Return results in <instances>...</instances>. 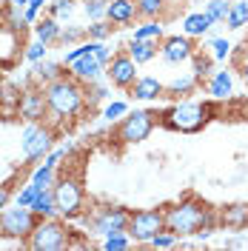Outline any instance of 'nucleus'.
<instances>
[{"mask_svg": "<svg viewBox=\"0 0 248 251\" xmlns=\"http://www.w3.org/2000/svg\"><path fill=\"white\" fill-rule=\"evenodd\" d=\"M29 208H31V211H34L40 220H43V217H54V214H57V205H54V194H51V188L40 191Z\"/></svg>", "mask_w": 248, "mask_h": 251, "instance_id": "obj_25", "label": "nucleus"}, {"mask_svg": "<svg viewBox=\"0 0 248 251\" xmlns=\"http://www.w3.org/2000/svg\"><path fill=\"white\" fill-rule=\"evenodd\" d=\"M177 243H180V237L171 234L169 228H163V231H157V234L149 240V249H174Z\"/></svg>", "mask_w": 248, "mask_h": 251, "instance_id": "obj_37", "label": "nucleus"}, {"mask_svg": "<svg viewBox=\"0 0 248 251\" xmlns=\"http://www.w3.org/2000/svg\"><path fill=\"white\" fill-rule=\"evenodd\" d=\"M106 94H109V89H106L103 83H97V80L86 83V97H89V106H92V103H97V100H103Z\"/></svg>", "mask_w": 248, "mask_h": 251, "instance_id": "obj_42", "label": "nucleus"}, {"mask_svg": "<svg viewBox=\"0 0 248 251\" xmlns=\"http://www.w3.org/2000/svg\"><path fill=\"white\" fill-rule=\"evenodd\" d=\"M166 228V214L163 208H140V211H131L128 217V234L137 246H149V240Z\"/></svg>", "mask_w": 248, "mask_h": 251, "instance_id": "obj_10", "label": "nucleus"}, {"mask_svg": "<svg viewBox=\"0 0 248 251\" xmlns=\"http://www.w3.org/2000/svg\"><path fill=\"white\" fill-rule=\"evenodd\" d=\"M40 191H46V188L40 186V183H34V180H29L26 186L17 191V205H31V203H34V197H37Z\"/></svg>", "mask_w": 248, "mask_h": 251, "instance_id": "obj_38", "label": "nucleus"}, {"mask_svg": "<svg viewBox=\"0 0 248 251\" xmlns=\"http://www.w3.org/2000/svg\"><path fill=\"white\" fill-rule=\"evenodd\" d=\"M74 3L77 0H51L49 3V15L54 17V20H66V17H72V12H74Z\"/></svg>", "mask_w": 248, "mask_h": 251, "instance_id": "obj_36", "label": "nucleus"}, {"mask_svg": "<svg viewBox=\"0 0 248 251\" xmlns=\"http://www.w3.org/2000/svg\"><path fill=\"white\" fill-rule=\"evenodd\" d=\"M54 177H57V169H51V166H46V163H40V166H34V169H31V177H29V180L40 183L43 188H51Z\"/></svg>", "mask_w": 248, "mask_h": 251, "instance_id": "obj_34", "label": "nucleus"}, {"mask_svg": "<svg viewBox=\"0 0 248 251\" xmlns=\"http://www.w3.org/2000/svg\"><path fill=\"white\" fill-rule=\"evenodd\" d=\"M43 6H49V0H29V6H26V20H29V23H34Z\"/></svg>", "mask_w": 248, "mask_h": 251, "instance_id": "obj_44", "label": "nucleus"}, {"mask_svg": "<svg viewBox=\"0 0 248 251\" xmlns=\"http://www.w3.org/2000/svg\"><path fill=\"white\" fill-rule=\"evenodd\" d=\"M125 51H128L140 66H146V63H151L157 54H160V43H154V40H134V37H131V43L125 46Z\"/></svg>", "mask_w": 248, "mask_h": 251, "instance_id": "obj_23", "label": "nucleus"}, {"mask_svg": "<svg viewBox=\"0 0 248 251\" xmlns=\"http://www.w3.org/2000/svg\"><path fill=\"white\" fill-rule=\"evenodd\" d=\"M60 20H54V17H40V20H34V37L37 40H43L46 46H51V43H60Z\"/></svg>", "mask_w": 248, "mask_h": 251, "instance_id": "obj_21", "label": "nucleus"}, {"mask_svg": "<svg viewBox=\"0 0 248 251\" xmlns=\"http://www.w3.org/2000/svg\"><path fill=\"white\" fill-rule=\"evenodd\" d=\"M169 9V0H137V12L143 20H160Z\"/></svg>", "mask_w": 248, "mask_h": 251, "instance_id": "obj_27", "label": "nucleus"}, {"mask_svg": "<svg viewBox=\"0 0 248 251\" xmlns=\"http://www.w3.org/2000/svg\"><path fill=\"white\" fill-rule=\"evenodd\" d=\"M43 94H46V109H49V123L63 126L77 120V114L89 106L86 97V83L72 75H60V77L43 83ZM92 109V106H89Z\"/></svg>", "mask_w": 248, "mask_h": 251, "instance_id": "obj_2", "label": "nucleus"}, {"mask_svg": "<svg viewBox=\"0 0 248 251\" xmlns=\"http://www.w3.org/2000/svg\"><path fill=\"white\" fill-rule=\"evenodd\" d=\"M46 54H49V46L43 43V40H37V37H34V43H29V46H26V51H23V57H26L29 63L46 60Z\"/></svg>", "mask_w": 248, "mask_h": 251, "instance_id": "obj_41", "label": "nucleus"}, {"mask_svg": "<svg viewBox=\"0 0 248 251\" xmlns=\"http://www.w3.org/2000/svg\"><path fill=\"white\" fill-rule=\"evenodd\" d=\"M17 114L26 120V123H34V120H46L49 109H46V94L43 89H23L20 92V100H17Z\"/></svg>", "mask_w": 248, "mask_h": 251, "instance_id": "obj_13", "label": "nucleus"}, {"mask_svg": "<svg viewBox=\"0 0 248 251\" xmlns=\"http://www.w3.org/2000/svg\"><path fill=\"white\" fill-rule=\"evenodd\" d=\"M131 246H134V240H131L128 231L109 234V237H103V243H100V249H103V251H128Z\"/></svg>", "mask_w": 248, "mask_h": 251, "instance_id": "obj_28", "label": "nucleus"}, {"mask_svg": "<svg viewBox=\"0 0 248 251\" xmlns=\"http://www.w3.org/2000/svg\"><path fill=\"white\" fill-rule=\"evenodd\" d=\"M197 54V49L191 43L188 34H169L160 40V57L169 63V66H183L191 63V57Z\"/></svg>", "mask_w": 248, "mask_h": 251, "instance_id": "obj_12", "label": "nucleus"}, {"mask_svg": "<svg viewBox=\"0 0 248 251\" xmlns=\"http://www.w3.org/2000/svg\"><path fill=\"white\" fill-rule=\"evenodd\" d=\"M205 15L211 17L214 23H225V17L231 12V0H205Z\"/></svg>", "mask_w": 248, "mask_h": 251, "instance_id": "obj_29", "label": "nucleus"}, {"mask_svg": "<svg viewBox=\"0 0 248 251\" xmlns=\"http://www.w3.org/2000/svg\"><path fill=\"white\" fill-rule=\"evenodd\" d=\"M163 214H166V228H169L171 234H177L180 240L183 237L208 240L211 231L220 228L217 208L208 205L205 200H200V197H194V194H186L177 203L163 205Z\"/></svg>", "mask_w": 248, "mask_h": 251, "instance_id": "obj_1", "label": "nucleus"}, {"mask_svg": "<svg viewBox=\"0 0 248 251\" xmlns=\"http://www.w3.org/2000/svg\"><path fill=\"white\" fill-rule=\"evenodd\" d=\"M60 75H66V72H63V63H51V60L34 63V77L43 80V83H49V80H54V77H60Z\"/></svg>", "mask_w": 248, "mask_h": 251, "instance_id": "obj_30", "label": "nucleus"}, {"mask_svg": "<svg viewBox=\"0 0 248 251\" xmlns=\"http://www.w3.org/2000/svg\"><path fill=\"white\" fill-rule=\"evenodd\" d=\"M202 86H205V94L211 100H228L234 94V75L228 69H217V72H211V77Z\"/></svg>", "mask_w": 248, "mask_h": 251, "instance_id": "obj_16", "label": "nucleus"}, {"mask_svg": "<svg viewBox=\"0 0 248 251\" xmlns=\"http://www.w3.org/2000/svg\"><path fill=\"white\" fill-rule=\"evenodd\" d=\"M114 29H117V26H111L106 17H103V20H92L89 29H86V37H89V40H109Z\"/></svg>", "mask_w": 248, "mask_h": 251, "instance_id": "obj_32", "label": "nucleus"}, {"mask_svg": "<svg viewBox=\"0 0 248 251\" xmlns=\"http://www.w3.org/2000/svg\"><path fill=\"white\" fill-rule=\"evenodd\" d=\"M211 26H214V20L205 15V12H191V15L183 17V34H188L191 40H194V37H202V34H208Z\"/></svg>", "mask_w": 248, "mask_h": 251, "instance_id": "obj_22", "label": "nucleus"}, {"mask_svg": "<svg viewBox=\"0 0 248 251\" xmlns=\"http://www.w3.org/2000/svg\"><path fill=\"white\" fill-rule=\"evenodd\" d=\"M106 6H109V0H83V12H86L89 20H103Z\"/></svg>", "mask_w": 248, "mask_h": 251, "instance_id": "obj_39", "label": "nucleus"}, {"mask_svg": "<svg viewBox=\"0 0 248 251\" xmlns=\"http://www.w3.org/2000/svg\"><path fill=\"white\" fill-rule=\"evenodd\" d=\"M51 194H54V205L63 220H83L89 211V197H86V186H83V172L80 169H63L57 172L54 183H51Z\"/></svg>", "mask_w": 248, "mask_h": 251, "instance_id": "obj_4", "label": "nucleus"}, {"mask_svg": "<svg viewBox=\"0 0 248 251\" xmlns=\"http://www.w3.org/2000/svg\"><path fill=\"white\" fill-rule=\"evenodd\" d=\"M125 111H128V103H123V100H111V103H106V106H103L100 117H103V120H109V123H117Z\"/></svg>", "mask_w": 248, "mask_h": 251, "instance_id": "obj_35", "label": "nucleus"}, {"mask_svg": "<svg viewBox=\"0 0 248 251\" xmlns=\"http://www.w3.org/2000/svg\"><path fill=\"white\" fill-rule=\"evenodd\" d=\"M240 72H243V80H246V86H248V57L240 63Z\"/></svg>", "mask_w": 248, "mask_h": 251, "instance_id": "obj_45", "label": "nucleus"}, {"mask_svg": "<svg viewBox=\"0 0 248 251\" xmlns=\"http://www.w3.org/2000/svg\"><path fill=\"white\" fill-rule=\"evenodd\" d=\"M140 77V63L125 51V49H120V51H114L111 54V60L106 63V80H109L114 89H123V92H128L131 86H134V80Z\"/></svg>", "mask_w": 248, "mask_h": 251, "instance_id": "obj_11", "label": "nucleus"}, {"mask_svg": "<svg viewBox=\"0 0 248 251\" xmlns=\"http://www.w3.org/2000/svg\"><path fill=\"white\" fill-rule=\"evenodd\" d=\"M214 103L211 100H174L169 109L160 111V126L169 128V131H177V134H197L205 126L214 120Z\"/></svg>", "mask_w": 248, "mask_h": 251, "instance_id": "obj_3", "label": "nucleus"}, {"mask_svg": "<svg viewBox=\"0 0 248 251\" xmlns=\"http://www.w3.org/2000/svg\"><path fill=\"white\" fill-rule=\"evenodd\" d=\"M163 89H166V83L163 80H157L154 75H140L137 80H134V86L128 89V94L134 97V100H160L163 97Z\"/></svg>", "mask_w": 248, "mask_h": 251, "instance_id": "obj_17", "label": "nucleus"}, {"mask_svg": "<svg viewBox=\"0 0 248 251\" xmlns=\"http://www.w3.org/2000/svg\"><path fill=\"white\" fill-rule=\"evenodd\" d=\"M200 89V83H197V77L191 75V72H186V75H180V77H174L171 83H166V89H163V97L166 100H186V97H191V94Z\"/></svg>", "mask_w": 248, "mask_h": 251, "instance_id": "obj_19", "label": "nucleus"}, {"mask_svg": "<svg viewBox=\"0 0 248 251\" xmlns=\"http://www.w3.org/2000/svg\"><path fill=\"white\" fill-rule=\"evenodd\" d=\"M163 37H166V31H163L160 20H143L134 29V40H154V43H160Z\"/></svg>", "mask_w": 248, "mask_h": 251, "instance_id": "obj_26", "label": "nucleus"}, {"mask_svg": "<svg viewBox=\"0 0 248 251\" xmlns=\"http://www.w3.org/2000/svg\"><path fill=\"white\" fill-rule=\"evenodd\" d=\"M23 246H26V249H34V251H63V249H69V246H74V243H72L69 220H63L60 214L43 217Z\"/></svg>", "mask_w": 248, "mask_h": 251, "instance_id": "obj_6", "label": "nucleus"}, {"mask_svg": "<svg viewBox=\"0 0 248 251\" xmlns=\"http://www.w3.org/2000/svg\"><path fill=\"white\" fill-rule=\"evenodd\" d=\"M106 20L111 26H131L134 20H140V12H137V0H109L106 6Z\"/></svg>", "mask_w": 248, "mask_h": 251, "instance_id": "obj_15", "label": "nucleus"}, {"mask_svg": "<svg viewBox=\"0 0 248 251\" xmlns=\"http://www.w3.org/2000/svg\"><path fill=\"white\" fill-rule=\"evenodd\" d=\"M69 75L83 80V83H92V80H100L103 75H106V63L100 60V57L94 54V49H92L89 54H83L80 60H74L72 66H69Z\"/></svg>", "mask_w": 248, "mask_h": 251, "instance_id": "obj_14", "label": "nucleus"}, {"mask_svg": "<svg viewBox=\"0 0 248 251\" xmlns=\"http://www.w3.org/2000/svg\"><path fill=\"white\" fill-rule=\"evenodd\" d=\"M225 26L231 31H240L248 26V0H231V12L225 17Z\"/></svg>", "mask_w": 248, "mask_h": 251, "instance_id": "obj_24", "label": "nucleus"}, {"mask_svg": "<svg viewBox=\"0 0 248 251\" xmlns=\"http://www.w3.org/2000/svg\"><path fill=\"white\" fill-rule=\"evenodd\" d=\"M40 217L31 211L29 205H15V208H6L0 214V237H9V240H20L26 243L29 234L37 228Z\"/></svg>", "mask_w": 248, "mask_h": 251, "instance_id": "obj_9", "label": "nucleus"}, {"mask_svg": "<svg viewBox=\"0 0 248 251\" xmlns=\"http://www.w3.org/2000/svg\"><path fill=\"white\" fill-rule=\"evenodd\" d=\"M3 6H6V3H0V26H3Z\"/></svg>", "mask_w": 248, "mask_h": 251, "instance_id": "obj_46", "label": "nucleus"}, {"mask_svg": "<svg viewBox=\"0 0 248 251\" xmlns=\"http://www.w3.org/2000/svg\"><path fill=\"white\" fill-rule=\"evenodd\" d=\"M191 63H194V72H191V75H194V77H197V83H205V80L211 77V63H214V57H211V54H200V51H197V54H194V57H191Z\"/></svg>", "mask_w": 248, "mask_h": 251, "instance_id": "obj_31", "label": "nucleus"}, {"mask_svg": "<svg viewBox=\"0 0 248 251\" xmlns=\"http://www.w3.org/2000/svg\"><path fill=\"white\" fill-rule=\"evenodd\" d=\"M217 217H220V226L234 228V231H243V228H248V203L223 205V208H217Z\"/></svg>", "mask_w": 248, "mask_h": 251, "instance_id": "obj_18", "label": "nucleus"}, {"mask_svg": "<svg viewBox=\"0 0 248 251\" xmlns=\"http://www.w3.org/2000/svg\"><path fill=\"white\" fill-rule=\"evenodd\" d=\"M157 126H160V111H154V109L125 111L123 117L117 120L114 131H111V140L117 146H137V143L151 137V131Z\"/></svg>", "mask_w": 248, "mask_h": 251, "instance_id": "obj_5", "label": "nucleus"}, {"mask_svg": "<svg viewBox=\"0 0 248 251\" xmlns=\"http://www.w3.org/2000/svg\"><path fill=\"white\" fill-rule=\"evenodd\" d=\"M12 194H15V186H12V180L0 183V214L9 208V200H12Z\"/></svg>", "mask_w": 248, "mask_h": 251, "instance_id": "obj_43", "label": "nucleus"}, {"mask_svg": "<svg viewBox=\"0 0 248 251\" xmlns=\"http://www.w3.org/2000/svg\"><path fill=\"white\" fill-rule=\"evenodd\" d=\"M128 217H131V211L125 205L103 203V205L89 208L83 214V223H86V231L92 237H109V234H117V231H125L128 228Z\"/></svg>", "mask_w": 248, "mask_h": 251, "instance_id": "obj_7", "label": "nucleus"}, {"mask_svg": "<svg viewBox=\"0 0 248 251\" xmlns=\"http://www.w3.org/2000/svg\"><path fill=\"white\" fill-rule=\"evenodd\" d=\"M26 6H29V0H9L6 6H3V26H9L12 31H23L26 29Z\"/></svg>", "mask_w": 248, "mask_h": 251, "instance_id": "obj_20", "label": "nucleus"}, {"mask_svg": "<svg viewBox=\"0 0 248 251\" xmlns=\"http://www.w3.org/2000/svg\"><path fill=\"white\" fill-rule=\"evenodd\" d=\"M54 149V126L46 120H34L26 123L20 131V157L26 166H34L37 160H43Z\"/></svg>", "mask_w": 248, "mask_h": 251, "instance_id": "obj_8", "label": "nucleus"}, {"mask_svg": "<svg viewBox=\"0 0 248 251\" xmlns=\"http://www.w3.org/2000/svg\"><path fill=\"white\" fill-rule=\"evenodd\" d=\"M208 54L217 63L228 60V57H231V40H225V37H211V40H208Z\"/></svg>", "mask_w": 248, "mask_h": 251, "instance_id": "obj_33", "label": "nucleus"}, {"mask_svg": "<svg viewBox=\"0 0 248 251\" xmlns=\"http://www.w3.org/2000/svg\"><path fill=\"white\" fill-rule=\"evenodd\" d=\"M92 49H94V40H83V43H77V46H72V51H66V54H63V66L69 69L72 63H74V60H80L83 54H89Z\"/></svg>", "mask_w": 248, "mask_h": 251, "instance_id": "obj_40", "label": "nucleus"}]
</instances>
